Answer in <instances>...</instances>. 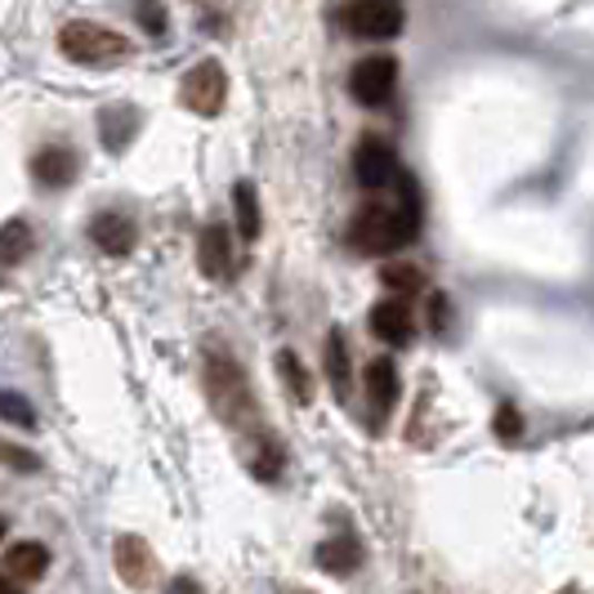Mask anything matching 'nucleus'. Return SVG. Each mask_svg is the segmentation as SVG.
I'll return each instance as SVG.
<instances>
[{
	"instance_id": "obj_28",
	"label": "nucleus",
	"mask_w": 594,
	"mask_h": 594,
	"mask_svg": "<svg viewBox=\"0 0 594 594\" xmlns=\"http://www.w3.org/2000/svg\"><path fill=\"white\" fill-rule=\"evenodd\" d=\"M166 594H206V590H201V585H197V581H192V576H175V581H170V590H166Z\"/></svg>"
},
{
	"instance_id": "obj_6",
	"label": "nucleus",
	"mask_w": 594,
	"mask_h": 594,
	"mask_svg": "<svg viewBox=\"0 0 594 594\" xmlns=\"http://www.w3.org/2000/svg\"><path fill=\"white\" fill-rule=\"evenodd\" d=\"M394 86H398V59L389 55H367L349 77V90L363 108H380L394 95Z\"/></svg>"
},
{
	"instance_id": "obj_23",
	"label": "nucleus",
	"mask_w": 594,
	"mask_h": 594,
	"mask_svg": "<svg viewBox=\"0 0 594 594\" xmlns=\"http://www.w3.org/2000/svg\"><path fill=\"white\" fill-rule=\"evenodd\" d=\"M380 281L394 286L398 295H416V290L425 286V273L412 268V264H385V268H380Z\"/></svg>"
},
{
	"instance_id": "obj_16",
	"label": "nucleus",
	"mask_w": 594,
	"mask_h": 594,
	"mask_svg": "<svg viewBox=\"0 0 594 594\" xmlns=\"http://www.w3.org/2000/svg\"><path fill=\"white\" fill-rule=\"evenodd\" d=\"M398 394H403L398 367H394L389 358H376V363L367 367V398H372V407H376V412H389V407L398 403Z\"/></svg>"
},
{
	"instance_id": "obj_29",
	"label": "nucleus",
	"mask_w": 594,
	"mask_h": 594,
	"mask_svg": "<svg viewBox=\"0 0 594 594\" xmlns=\"http://www.w3.org/2000/svg\"><path fill=\"white\" fill-rule=\"evenodd\" d=\"M0 594H23V590H19V581H14V576L0 572Z\"/></svg>"
},
{
	"instance_id": "obj_19",
	"label": "nucleus",
	"mask_w": 594,
	"mask_h": 594,
	"mask_svg": "<svg viewBox=\"0 0 594 594\" xmlns=\"http://www.w3.org/2000/svg\"><path fill=\"white\" fill-rule=\"evenodd\" d=\"M277 376L286 380V389H290L295 403H314V376L305 372V363H300V354H295V349H281L277 354Z\"/></svg>"
},
{
	"instance_id": "obj_24",
	"label": "nucleus",
	"mask_w": 594,
	"mask_h": 594,
	"mask_svg": "<svg viewBox=\"0 0 594 594\" xmlns=\"http://www.w3.org/2000/svg\"><path fill=\"white\" fill-rule=\"evenodd\" d=\"M0 456H6V465H14V469H41V456H32V452H23V447H10V443H0Z\"/></svg>"
},
{
	"instance_id": "obj_25",
	"label": "nucleus",
	"mask_w": 594,
	"mask_h": 594,
	"mask_svg": "<svg viewBox=\"0 0 594 594\" xmlns=\"http://www.w3.org/2000/svg\"><path fill=\"white\" fill-rule=\"evenodd\" d=\"M518 429H523V420H518V412L505 403V407L496 412V434H501L505 443H514V438H518Z\"/></svg>"
},
{
	"instance_id": "obj_7",
	"label": "nucleus",
	"mask_w": 594,
	"mask_h": 594,
	"mask_svg": "<svg viewBox=\"0 0 594 594\" xmlns=\"http://www.w3.org/2000/svg\"><path fill=\"white\" fill-rule=\"evenodd\" d=\"M112 563H117V576H121L130 590H148V585L157 581V554H152V545H148L143 536H135V532L117 536Z\"/></svg>"
},
{
	"instance_id": "obj_10",
	"label": "nucleus",
	"mask_w": 594,
	"mask_h": 594,
	"mask_svg": "<svg viewBox=\"0 0 594 594\" xmlns=\"http://www.w3.org/2000/svg\"><path fill=\"white\" fill-rule=\"evenodd\" d=\"M197 268L215 281H228L232 277V232L224 224H206L201 237H197Z\"/></svg>"
},
{
	"instance_id": "obj_13",
	"label": "nucleus",
	"mask_w": 594,
	"mask_h": 594,
	"mask_svg": "<svg viewBox=\"0 0 594 594\" xmlns=\"http://www.w3.org/2000/svg\"><path fill=\"white\" fill-rule=\"evenodd\" d=\"M50 572V550L41 541H19L6 550V576L14 581H41Z\"/></svg>"
},
{
	"instance_id": "obj_5",
	"label": "nucleus",
	"mask_w": 594,
	"mask_h": 594,
	"mask_svg": "<svg viewBox=\"0 0 594 594\" xmlns=\"http://www.w3.org/2000/svg\"><path fill=\"white\" fill-rule=\"evenodd\" d=\"M340 19H345V32H354L363 41H389L407 23L398 0H349Z\"/></svg>"
},
{
	"instance_id": "obj_20",
	"label": "nucleus",
	"mask_w": 594,
	"mask_h": 594,
	"mask_svg": "<svg viewBox=\"0 0 594 594\" xmlns=\"http://www.w3.org/2000/svg\"><path fill=\"white\" fill-rule=\"evenodd\" d=\"M28 250H32V228H28V219H6V224H0V264L14 268V264L28 259Z\"/></svg>"
},
{
	"instance_id": "obj_1",
	"label": "nucleus",
	"mask_w": 594,
	"mask_h": 594,
	"mask_svg": "<svg viewBox=\"0 0 594 594\" xmlns=\"http://www.w3.org/2000/svg\"><path fill=\"white\" fill-rule=\"evenodd\" d=\"M201 385H206V398H210L215 416H219L232 434L264 438V416H259L255 389H250L246 372L237 367V358H232L228 349H206V354H201Z\"/></svg>"
},
{
	"instance_id": "obj_18",
	"label": "nucleus",
	"mask_w": 594,
	"mask_h": 594,
	"mask_svg": "<svg viewBox=\"0 0 594 594\" xmlns=\"http://www.w3.org/2000/svg\"><path fill=\"white\" fill-rule=\"evenodd\" d=\"M232 210H237V228H241V241H255L264 232V219H259V197H255V184H232Z\"/></svg>"
},
{
	"instance_id": "obj_14",
	"label": "nucleus",
	"mask_w": 594,
	"mask_h": 594,
	"mask_svg": "<svg viewBox=\"0 0 594 594\" xmlns=\"http://www.w3.org/2000/svg\"><path fill=\"white\" fill-rule=\"evenodd\" d=\"M32 175L41 188H68L77 179V157L68 148H41L32 157Z\"/></svg>"
},
{
	"instance_id": "obj_30",
	"label": "nucleus",
	"mask_w": 594,
	"mask_h": 594,
	"mask_svg": "<svg viewBox=\"0 0 594 594\" xmlns=\"http://www.w3.org/2000/svg\"><path fill=\"white\" fill-rule=\"evenodd\" d=\"M0 541H6V518H0Z\"/></svg>"
},
{
	"instance_id": "obj_17",
	"label": "nucleus",
	"mask_w": 594,
	"mask_h": 594,
	"mask_svg": "<svg viewBox=\"0 0 594 594\" xmlns=\"http://www.w3.org/2000/svg\"><path fill=\"white\" fill-rule=\"evenodd\" d=\"M99 130H103L108 148L121 152V148L135 139V130H139V112H135L130 103H117V108H108V112L99 117Z\"/></svg>"
},
{
	"instance_id": "obj_27",
	"label": "nucleus",
	"mask_w": 594,
	"mask_h": 594,
	"mask_svg": "<svg viewBox=\"0 0 594 594\" xmlns=\"http://www.w3.org/2000/svg\"><path fill=\"white\" fill-rule=\"evenodd\" d=\"M429 327H434V331L447 327V300H443V295H434V300H429Z\"/></svg>"
},
{
	"instance_id": "obj_4",
	"label": "nucleus",
	"mask_w": 594,
	"mask_h": 594,
	"mask_svg": "<svg viewBox=\"0 0 594 594\" xmlns=\"http://www.w3.org/2000/svg\"><path fill=\"white\" fill-rule=\"evenodd\" d=\"M179 99L197 117H219L224 103H228V72H224V63L219 59L192 63L188 77H184V86H179Z\"/></svg>"
},
{
	"instance_id": "obj_2",
	"label": "nucleus",
	"mask_w": 594,
	"mask_h": 594,
	"mask_svg": "<svg viewBox=\"0 0 594 594\" xmlns=\"http://www.w3.org/2000/svg\"><path fill=\"white\" fill-rule=\"evenodd\" d=\"M59 50H63V59H72V63H81V68H108V63H121V59L135 55V46H130L121 32H112V28H103V23H90V19L63 23Z\"/></svg>"
},
{
	"instance_id": "obj_11",
	"label": "nucleus",
	"mask_w": 594,
	"mask_h": 594,
	"mask_svg": "<svg viewBox=\"0 0 594 594\" xmlns=\"http://www.w3.org/2000/svg\"><path fill=\"white\" fill-rule=\"evenodd\" d=\"M372 336L385 345H412L416 336V314L407 300H380L372 309Z\"/></svg>"
},
{
	"instance_id": "obj_9",
	"label": "nucleus",
	"mask_w": 594,
	"mask_h": 594,
	"mask_svg": "<svg viewBox=\"0 0 594 594\" xmlns=\"http://www.w3.org/2000/svg\"><path fill=\"white\" fill-rule=\"evenodd\" d=\"M354 175H358V184H363L367 192H376V188L394 184V175H398L394 148H389L385 139H376V135H372V139L358 148V157H354Z\"/></svg>"
},
{
	"instance_id": "obj_31",
	"label": "nucleus",
	"mask_w": 594,
	"mask_h": 594,
	"mask_svg": "<svg viewBox=\"0 0 594 594\" xmlns=\"http://www.w3.org/2000/svg\"><path fill=\"white\" fill-rule=\"evenodd\" d=\"M281 594H309V590H281Z\"/></svg>"
},
{
	"instance_id": "obj_8",
	"label": "nucleus",
	"mask_w": 594,
	"mask_h": 594,
	"mask_svg": "<svg viewBox=\"0 0 594 594\" xmlns=\"http://www.w3.org/2000/svg\"><path fill=\"white\" fill-rule=\"evenodd\" d=\"M86 232H90V241H95L103 255H130L135 241H139L135 219L121 215V210H99V215L86 224Z\"/></svg>"
},
{
	"instance_id": "obj_21",
	"label": "nucleus",
	"mask_w": 594,
	"mask_h": 594,
	"mask_svg": "<svg viewBox=\"0 0 594 594\" xmlns=\"http://www.w3.org/2000/svg\"><path fill=\"white\" fill-rule=\"evenodd\" d=\"M250 474L259 478V483H273L277 474H281V447L264 434V438H255V452H250Z\"/></svg>"
},
{
	"instance_id": "obj_22",
	"label": "nucleus",
	"mask_w": 594,
	"mask_h": 594,
	"mask_svg": "<svg viewBox=\"0 0 594 594\" xmlns=\"http://www.w3.org/2000/svg\"><path fill=\"white\" fill-rule=\"evenodd\" d=\"M0 420L19 425V429H32L37 425V407L23 394H14V389H0Z\"/></svg>"
},
{
	"instance_id": "obj_26",
	"label": "nucleus",
	"mask_w": 594,
	"mask_h": 594,
	"mask_svg": "<svg viewBox=\"0 0 594 594\" xmlns=\"http://www.w3.org/2000/svg\"><path fill=\"white\" fill-rule=\"evenodd\" d=\"M139 19H143V28H148L152 37H161V32H166V14H161L157 0H139Z\"/></svg>"
},
{
	"instance_id": "obj_12",
	"label": "nucleus",
	"mask_w": 594,
	"mask_h": 594,
	"mask_svg": "<svg viewBox=\"0 0 594 594\" xmlns=\"http://www.w3.org/2000/svg\"><path fill=\"white\" fill-rule=\"evenodd\" d=\"M314 558H318L323 572H331V576H349V572L363 567V545H358L354 536H327V541L314 550Z\"/></svg>"
},
{
	"instance_id": "obj_3",
	"label": "nucleus",
	"mask_w": 594,
	"mask_h": 594,
	"mask_svg": "<svg viewBox=\"0 0 594 594\" xmlns=\"http://www.w3.org/2000/svg\"><path fill=\"white\" fill-rule=\"evenodd\" d=\"M420 228V215L407 206H367L354 219V246L367 255H394L403 250Z\"/></svg>"
},
{
	"instance_id": "obj_15",
	"label": "nucleus",
	"mask_w": 594,
	"mask_h": 594,
	"mask_svg": "<svg viewBox=\"0 0 594 594\" xmlns=\"http://www.w3.org/2000/svg\"><path fill=\"white\" fill-rule=\"evenodd\" d=\"M327 376H331V389L340 403H349V389H354V363H349V336L340 327L327 331Z\"/></svg>"
}]
</instances>
